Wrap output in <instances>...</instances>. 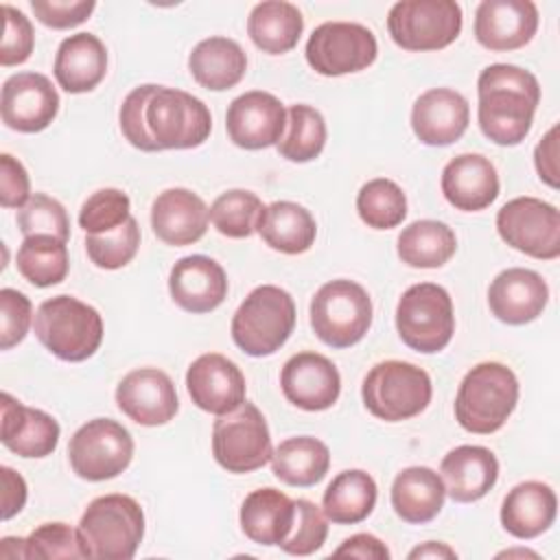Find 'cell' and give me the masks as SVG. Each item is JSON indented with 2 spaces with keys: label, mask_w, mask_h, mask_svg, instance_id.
<instances>
[{
  "label": "cell",
  "mask_w": 560,
  "mask_h": 560,
  "mask_svg": "<svg viewBox=\"0 0 560 560\" xmlns=\"http://www.w3.org/2000/svg\"><path fill=\"white\" fill-rule=\"evenodd\" d=\"M186 389L199 409L223 416L245 402L247 385L234 361L219 352H208L190 363L186 372Z\"/></svg>",
  "instance_id": "obj_19"
},
{
  "label": "cell",
  "mask_w": 560,
  "mask_h": 560,
  "mask_svg": "<svg viewBox=\"0 0 560 560\" xmlns=\"http://www.w3.org/2000/svg\"><path fill=\"white\" fill-rule=\"evenodd\" d=\"M144 122L149 136L164 149H195L210 138L212 116L206 103L184 90L158 85L151 94Z\"/></svg>",
  "instance_id": "obj_10"
},
{
  "label": "cell",
  "mask_w": 560,
  "mask_h": 560,
  "mask_svg": "<svg viewBox=\"0 0 560 560\" xmlns=\"http://www.w3.org/2000/svg\"><path fill=\"white\" fill-rule=\"evenodd\" d=\"M210 210L203 199L188 188H166L151 206L153 234L173 247L192 245L203 238Z\"/></svg>",
  "instance_id": "obj_25"
},
{
  "label": "cell",
  "mask_w": 560,
  "mask_h": 560,
  "mask_svg": "<svg viewBox=\"0 0 560 560\" xmlns=\"http://www.w3.org/2000/svg\"><path fill=\"white\" fill-rule=\"evenodd\" d=\"M133 457L131 433L112 418H94L74 431L68 442V459L77 477L105 481L118 477Z\"/></svg>",
  "instance_id": "obj_12"
},
{
  "label": "cell",
  "mask_w": 560,
  "mask_h": 560,
  "mask_svg": "<svg viewBox=\"0 0 560 560\" xmlns=\"http://www.w3.org/2000/svg\"><path fill=\"white\" fill-rule=\"evenodd\" d=\"M31 199V179L26 168L11 153L0 155V203L2 208H22Z\"/></svg>",
  "instance_id": "obj_51"
},
{
  "label": "cell",
  "mask_w": 560,
  "mask_h": 560,
  "mask_svg": "<svg viewBox=\"0 0 560 560\" xmlns=\"http://www.w3.org/2000/svg\"><path fill=\"white\" fill-rule=\"evenodd\" d=\"M118 409L142 427H160L175 418L179 398L171 376L158 368H138L116 387Z\"/></svg>",
  "instance_id": "obj_17"
},
{
  "label": "cell",
  "mask_w": 560,
  "mask_h": 560,
  "mask_svg": "<svg viewBox=\"0 0 560 560\" xmlns=\"http://www.w3.org/2000/svg\"><path fill=\"white\" fill-rule=\"evenodd\" d=\"M59 112L52 81L39 72H18L2 83V122L20 133L44 131Z\"/></svg>",
  "instance_id": "obj_15"
},
{
  "label": "cell",
  "mask_w": 560,
  "mask_h": 560,
  "mask_svg": "<svg viewBox=\"0 0 560 560\" xmlns=\"http://www.w3.org/2000/svg\"><path fill=\"white\" fill-rule=\"evenodd\" d=\"M376 481L370 472L352 468L343 470L324 490L322 510L337 525H354L365 521L376 505Z\"/></svg>",
  "instance_id": "obj_36"
},
{
  "label": "cell",
  "mask_w": 560,
  "mask_h": 560,
  "mask_svg": "<svg viewBox=\"0 0 560 560\" xmlns=\"http://www.w3.org/2000/svg\"><path fill=\"white\" fill-rule=\"evenodd\" d=\"M470 122L468 101L451 88H431L411 107V129L422 144L448 147L457 142Z\"/></svg>",
  "instance_id": "obj_21"
},
{
  "label": "cell",
  "mask_w": 560,
  "mask_h": 560,
  "mask_svg": "<svg viewBox=\"0 0 560 560\" xmlns=\"http://www.w3.org/2000/svg\"><path fill=\"white\" fill-rule=\"evenodd\" d=\"M85 558L129 560L144 538V512L129 494L96 497L79 521Z\"/></svg>",
  "instance_id": "obj_3"
},
{
  "label": "cell",
  "mask_w": 560,
  "mask_h": 560,
  "mask_svg": "<svg viewBox=\"0 0 560 560\" xmlns=\"http://www.w3.org/2000/svg\"><path fill=\"white\" fill-rule=\"evenodd\" d=\"M131 201L127 192L118 188H101L92 192L81 210H79V225L85 234H105L122 225L131 217Z\"/></svg>",
  "instance_id": "obj_43"
},
{
  "label": "cell",
  "mask_w": 560,
  "mask_h": 560,
  "mask_svg": "<svg viewBox=\"0 0 560 560\" xmlns=\"http://www.w3.org/2000/svg\"><path fill=\"white\" fill-rule=\"evenodd\" d=\"M26 558H85L79 532L66 523H42L24 538Z\"/></svg>",
  "instance_id": "obj_46"
},
{
  "label": "cell",
  "mask_w": 560,
  "mask_h": 560,
  "mask_svg": "<svg viewBox=\"0 0 560 560\" xmlns=\"http://www.w3.org/2000/svg\"><path fill=\"white\" fill-rule=\"evenodd\" d=\"M140 247V228L133 217L105 234H85L88 258L101 269H120L133 260Z\"/></svg>",
  "instance_id": "obj_42"
},
{
  "label": "cell",
  "mask_w": 560,
  "mask_h": 560,
  "mask_svg": "<svg viewBox=\"0 0 560 560\" xmlns=\"http://www.w3.org/2000/svg\"><path fill=\"white\" fill-rule=\"evenodd\" d=\"M212 455L221 468L245 475L271 462V435L262 411L245 400L234 411L223 413L212 427Z\"/></svg>",
  "instance_id": "obj_11"
},
{
  "label": "cell",
  "mask_w": 560,
  "mask_h": 560,
  "mask_svg": "<svg viewBox=\"0 0 560 560\" xmlns=\"http://www.w3.org/2000/svg\"><path fill=\"white\" fill-rule=\"evenodd\" d=\"M304 55L317 74L341 77L370 68L376 61L378 44L363 24L324 22L311 33Z\"/></svg>",
  "instance_id": "obj_13"
},
{
  "label": "cell",
  "mask_w": 560,
  "mask_h": 560,
  "mask_svg": "<svg viewBox=\"0 0 560 560\" xmlns=\"http://www.w3.org/2000/svg\"><path fill=\"white\" fill-rule=\"evenodd\" d=\"M15 265L22 278L33 287L46 289L59 284L66 280L70 269L66 241L46 234L24 236L15 256Z\"/></svg>",
  "instance_id": "obj_38"
},
{
  "label": "cell",
  "mask_w": 560,
  "mask_h": 560,
  "mask_svg": "<svg viewBox=\"0 0 560 560\" xmlns=\"http://www.w3.org/2000/svg\"><path fill=\"white\" fill-rule=\"evenodd\" d=\"M33 317L31 300L22 291L4 287L0 291V348L18 346L26 337Z\"/></svg>",
  "instance_id": "obj_49"
},
{
  "label": "cell",
  "mask_w": 560,
  "mask_h": 560,
  "mask_svg": "<svg viewBox=\"0 0 560 560\" xmlns=\"http://www.w3.org/2000/svg\"><path fill=\"white\" fill-rule=\"evenodd\" d=\"M228 138L247 151L267 149L280 142L287 129V109L269 92L252 90L236 96L225 114Z\"/></svg>",
  "instance_id": "obj_16"
},
{
  "label": "cell",
  "mask_w": 560,
  "mask_h": 560,
  "mask_svg": "<svg viewBox=\"0 0 560 560\" xmlns=\"http://www.w3.org/2000/svg\"><path fill=\"white\" fill-rule=\"evenodd\" d=\"M416 558H457V553L446 542L429 540V542L409 551V560H416Z\"/></svg>",
  "instance_id": "obj_55"
},
{
  "label": "cell",
  "mask_w": 560,
  "mask_h": 560,
  "mask_svg": "<svg viewBox=\"0 0 560 560\" xmlns=\"http://www.w3.org/2000/svg\"><path fill=\"white\" fill-rule=\"evenodd\" d=\"M518 402L516 374L499 363L483 361L466 372L455 396V420L477 435L499 431Z\"/></svg>",
  "instance_id": "obj_2"
},
{
  "label": "cell",
  "mask_w": 560,
  "mask_h": 560,
  "mask_svg": "<svg viewBox=\"0 0 560 560\" xmlns=\"http://www.w3.org/2000/svg\"><path fill=\"white\" fill-rule=\"evenodd\" d=\"M392 508L405 523L422 525L433 521L444 508L446 488L440 477L429 466L402 468L392 483Z\"/></svg>",
  "instance_id": "obj_30"
},
{
  "label": "cell",
  "mask_w": 560,
  "mask_h": 560,
  "mask_svg": "<svg viewBox=\"0 0 560 560\" xmlns=\"http://www.w3.org/2000/svg\"><path fill=\"white\" fill-rule=\"evenodd\" d=\"M188 70L201 88L223 92L238 85L245 77L247 55L230 37H208L188 55Z\"/></svg>",
  "instance_id": "obj_32"
},
{
  "label": "cell",
  "mask_w": 560,
  "mask_h": 560,
  "mask_svg": "<svg viewBox=\"0 0 560 560\" xmlns=\"http://www.w3.org/2000/svg\"><path fill=\"white\" fill-rule=\"evenodd\" d=\"M440 477L453 501L472 503L486 497L497 483L499 462L486 446L462 444L444 455Z\"/></svg>",
  "instance_id": "obj_27"
},
{
  "label": "cell",
  "mask_w": 560,
  "mask_h": 560,
  "mask_svg": "<svg viewBox=\"0 0 560 560\" xmlns=\"http://www.w3.org/2000/svg\"><path fill=\"white\" fill-rule=\"evenodd\" d=\"M499 556H532V558H536V553L534 551H523V549H516V551H501Z\"/></svg>",
  "instance_id": "obj_57"
},
{
  "label": "cell",
  "mask_w": 560,
  "mask_h": 560,
  "mask_svg": "<svg viewBox=\"0 0 560 560\" xmlns=\"http://www.w3.org/2000/svg\"><path fill=\"white\" fill-rule=\"evenodd\" d=\"M335 558H361V560H389V549L372 534H354L346 538L335 551Z\"/></svg>",
  "instance_id": "obj_53"
},
{
  "label": "cell",
  "mask_w": 560,
  "mask_h": 560,
  "mask_svg": "<svg viewBox=\"0 0 560 560\" xmlns=\"http://www.w3.org/2000/svg\"><path fill=\"white\" fill-rule=\"evenodd\" d=\"M33 330L50 354L70 363L90 359L103 341L98 311L72 295L44 300L35 311Z\"/></svg>",
  "instance_id": "obj_4"
},
{
  "label": "cell",
  "mask_w": 560,
  "mask_h": 560,
  "mask_svg": "<svg viewBox=\"0 0 560 560\" xmlns=\"http://www.w3.org/2000/svg\"><path fill=\"white\" fill-rule=\"evenodd\" d=\"M2 15H4V35L0 46V63L4 68L20 66L33 52V46H35L33 26L28 18L11 4H2Z\"/></svg>",
  "instance_id": "obj_48"
},
{
  "label": "cell",
  "mask_w": 560,
  "mask_h": 560,
  "mask_svg": "<svg viewBox=\"0 0 560 560\" xmlns=\"http://www.w3.org/2000/svg\"><path fill=\"white\" fill-rule=\"evenodd\" d=\"M168 291L179 308L188 313H210L228 298V276L210 256H184L171 267Z\"/></svg>",
  "instance_id": "obj_23"
},
{
  "label": "cell",
  "mask_w": 560,
  "mask_h": 560,
  "mask_svg": "<svg viewBox=\"0 0 560 560\" xmlns=\"http://www.w3.org/2000/svg\"><path fill=\"white\" fill-rule=\"evenodd\" d=\"M280 387L291 405L304 411H324L337 402L341 376L328 357L304 350L282 365Z\"/></svg>",
  "instance_id": "obj_18"
},
{
  "label": "cell",
  "mask_w": 560,
  "mask_h": 560,
  "mask_svg": "<svg viewBox=\"0 0 560 560\" xmlns=\"http://www.w3.org/2000/svg\"><path fill=\"white\" fill-rule=\"evenodd\" d=\"M556 512L558 499L551 486L542 481H521L501 503V525L514 538L529 540L553 525Z\"/></svg>",
  "instance_id": "obj_29"
},
{
  "label": "cell",
  "mask_w": 560,
  "mask_h": 560,
  "mask_svg": "<svg viewBox=\"0 0 560 560\" xmlns=\"http://www.w3.org/2000/svg\"><path fill=\"white\" fill-rule=\"evenodd\" d=\"M304 31L300 9L284 0L258 2L247 18V35L256 48L267 55H284L293 50Z\"/></svg>",
  "instance_id": "obj_34"
},
{
  "label": "cell",
  "mask_w": 560,
  "mask_h": 560,
  "mask_svg": "<svg viewBox=\"0 0 560 560\" xmlns=\"http://www.w3.org/2000/svg\"><path fill=\"white\" fill-rule=\"evenodd\" d=\"M538 31V9L529 0H483L475 11V39L508 52L527 46Z\"/></svg>",
  "instance_id": "obj_20"
},
{
  "label": "cell",
  "mask_w": 560,
  "mask_h": 560,
  "mask_svg": "<svg viewBox=\"0 0 560 560\" xmlns=\"http://www.w3.org/2000/svg\"><path fill=\"white\" fill-rule=\"evenodd\" d=\"M311 326L330 348L359 343L372 326V300L354 280H330L311 300Z\"/></svg>",
  "instance_id": "obj_7"
},
{
  "label": "cell",
  "mask_w": 560,
  "mask_h": 560,
  "mask_svg": "<svg viewBox=\"0 0 560 560\" xmlns=\"http://www.w3.org/2000/svg\"><path fill=\"white\" fill-rule=\"evenodd\" d=\"M396 249L400 260L409 267L438 269L453 258L457 249V238L446 223L420 219L402 228Z\"/></svg>",
  "instance_id": "obj_37"
},
{
  "label": "cell",
  "mask_w": 560,
  "mask_h": 560,
  "mask_svg": "<svg viewBox=\"0 0 560 560\" xmlns=\"http://www.w3.org/2000/svg\"><path fill=\"white\" fill-rule=\"evenodd\" d=\"M326 144V120L324 116L304 103L291 105L287 109V129L276 144L278 153L289 162H311Z\"/></svg>",
  "instance_id": "obj_39"
},
{
  "label": "cell",
  "mask_w": 560,
  "mask_h": 560,
  "mask_svg": "<svg viewBox=\"0 0 560 560\" xmlns=\"http://www.w3.org/2000/svg\"><path fill=\"white\" fill-rule=\"evenodd\" d=\"M549 302V287L538 271L510 267L501 271L488 289L492 315L510 326H523L542 315Z\"/></svg>",
  "instance_id": "obj_22"
},
{
  "label": "cell",
  "mask_w": 560,
  "mask_h": 560,
  "mask_svg": "<svg viewBox=\"0 0 560 560\" xmlns=\"http://www.w3.org/2000/svg\"><path fill=\"white\" fill-rule=\"evenodd\" d=\"M295 328V302L276 284L256 287L232 317V339L249 357L278 352Z\"/></svg>",
  "instance_id": "obj_5"
},
{
  "label": "cell",
  "mask_w": 560,
  "mask_h": 560,
  "mask_svg": "<svg viewBox=\"0 0 560 560\" xmlns=\"http://www.w3.org/2000/svg\"><path fill=\"white\" fill-rule=\"evenodd\" d=\"M328 536V518L324 510H319L308 499L295 501V518L289 536L278 545L282 551L291 556H311L326 542Z\"/></svg>",
  "instance_id": "obj_45"
},
{
  "label": "cell",
  "mask_w": 560,
  "mask_h": 560,
  "mask_svg": "<svg viewBox=\"0 0 560 560\" xmlns=\"http://www.w3.org/2000/svg\"><path fill=\"white\" fill-rule=\"evenodd\" d=\"M499 236L516 252L538 260L560 256V212L538 197H514L497 212Z\"/></svg>",
  "instance_id": "obj_14"
},
{
  "label": "cell",
  "mask_w": 560,
  "mask_h": 560,
  "mask_svg": "<svg viewBox=\"0 0 560 560\" xmlns=\"http://www.w3.org/2000/svg\"><path fill=\"white\" fill-rule=\"evenodd\" d=\"M155 88H158L155 83H144V85L133 88L125 96V101L120 105V114H118L120 131L127 138V142L147 153L160 151L158 144L153 142V138L149 136V129L144 122V109H147V103H149L151 94L155 92Z\"/></svg>",
  "instance_id": "obj_47"
},
{
  "label": "cell",
  "mask_w": 560,
  "mask_h": 560,
  "mask_svg": "<svg viewBox=\"0 0 560 560\" xmlns=\"http://www.w3.org/2000/svg\"><path fill=\"white\" fill-rule=\"evenodd\" d=\"M35 18L55 31H66L83 24L96 9L94 0H33Z\"/></svg>",
  "instance_id": "obj_50"
},
{
  "label": "cell",
  "mask_w": 560,
  "mask_h": 560,
  "mask_svg": "<svg viewBox=\"0 0 560 560\" xmlns=\"http://www.w3.org/2000/svg\"><path fill=\"white\" fill-rule=\"evenodd\" d=\"M0 479H2V518L9 521L22 512L28 490H26L24 477L9 466L0 468Z\"/></svg>",
  "instance_id": "obj_54"
},
{
  "label": "cell",
  "mask_w": 560,
  "mask_h": 560,
  "mask_svg": "<svg viewBox=\"0 0 560 560\" xmlns=\"http://www.w3.org/2000/svg\"><path fill=\"white\" fill-rule=\"evenodd\" d=\"M387 31L402 50H442L462 33V7L455 0H400L387 13Z\"/></svg>",
  "instance_id": "obj_9"
},
{
  "label": "cell",
  "mask_w": 560,
  "mask_h": 560,
  "mask_svg": "<svg viewBox=\"0 0 560 560\" xmlns=\"http://www.w3.org/2000/svg\"><path fill=\"white\" fill-rule=\"evenodd\" d=\"M262 210L265 206L256 192L232 188L214 199L210 206V221L217 232L228 238H247L258 230Z\"/></svg>",
  "instance_id": "obj_41"
},
{
  "label": "cell",
  "mask_w": 560,
  "mask_h": 560,
  "mask_svg": "<svg viewBox=\"0 0 560 560\" xmlns=\"http://www.w3.org/2000/svg\"><path fill=\"white\" fill-rule=\"evenodd\" d=\"M52 72L68 94L92 92L105 79L107 48L92 33H74L59 44Z\"/></svg>",
  "instance_id": "obj_28"
},
{
  "label": "cell",
  "mask_w": 560,
  "mask_h": 560,
  "mask_svg": "<svg viewBox=\"0 0 560 560\" xmlns=\"http://www.w3.org/2000/svg\"><path fill=\"white\" fill-rule=\"evenodd\" d=\"M256 232L267 247L293 256L311 249L317 236V223L304 206L295 201H273L265 206Z\"/></svg>",
  "instance_id": "obj_33"
},
{
  "label": "cell",
  "mask_w": 560,
  "mask_h": 560,
  "mask_svg": "<svg viewBox=\"0 0 560 560\" xmlns=\"http://www.w3.org/2000/svg\"><path fill=\"white\" fill-rule=\"evenodd\" d=\"M2 420H0V440L2 444L20 457L42 459L48 457L59 442V424L57 420L35 407H26L15 400L11 394H2L0 398Z\"/></svg>",
  "instance_id": "obj_24"
},
{
  "label": "cell",
  "mask_w": 560,
  "mask_h": 560,
  "mask_svg": "<svg viewBox=\"0 0 560 560\" xmlns=\"http://www.w3.org/2000/svg\"><path fill=\"white\" fill-rule=\"evenodd\" d=\"M431 376L407 361H381L363 378L365 409L385 422H402L422 413L431 402Z\"/></svg>",
  "instance_id": "obj_6"
},
{
  "label": "cell",
  "mask_w": 560,
  "mask_h": 560,
  "mask_svg": "<svg viewBox=\"0 0 560 560\" xmlns=\"http://www.w3.org/2000/svg\"><path fill=\"white\" fill-rule=\"evenodd\" d=\"M330 468L328 446L311 435L280 442L271 455V472L287 486L308 488L319 483Z\"/></svg>",
  "instance_id": "obj_35"
},
{
  "label": "cell",
  "mask_w": 560,
  "mask_h": 560,
  "mask_svg": "<svg viewBox=\"0 0 560 560\" xmlns=\"http://www.w3.org/2000/svg\"><path fill=\"white\" fill-rule=\"evenodd\" d=\"M0 558H26L24 538L4 536V538L0 540Z\"/></svg>",
  "instance_id": "obj_56"
},
{
  "label": "cell",
  "mask_w": 560,
  "mask_h": 560,
  "mask_svg": "<svg viewBox=\"0 0 560 560\" xmlns=\"http://www.w3.org/2000/svg\"><path fill=\"white\" fill-rule=\"evenodd\" d=\"M444 199L464 212L486 210L499 197V175L494 164L481 153H462L442 171Z\"/></svg>",
  "instance_id": "obj_26"
},
{
  "label": "cell",
  "mask_w": 560,
  "mask_h": 560,
  "mask_svg": "<svg viewBox=\"0 0 560 560\" xmlns=\"http://www.w3.org/2000/svg\"><path fill=\"white\" fill-rule=\"evenodd\" d=\"M295 518V501L276 488H258L249 492L241 505V529L258 545L273 547L280 545Z\"/></svg>",
  "instance_id": "obj_31"
},
{
  "label": "cell",
  "mask_w": 560,
  "mask_h": 560,
  "mask_svg": "<svg viewBox=\"0 0 560 560\" xmlns=\"http://www.w3.org/2000/svg\"><path fill=\"white\" fill-rule=\"evenodd\" d=\"M534 166L538 177L551 186L558 188V125H553L536 144L534 149Z\"/></svg>",
  "instance_id": "obj_52"
},
{
  "label": "cell",
  "mask_w": 560,
  "mask_h": 560,
  "mask_svg": "<svg viewBox=\"0 0 560 560\" xmlns=\"http://www.w3.org/2000/svg\"><path fill=\"white\" fill-rule=\"evenodd\" d=\"M18 228L24 236L46 234L66 243L70 238V221L66 208L44 192L31 195L26 206L18 210Z\"/></svg>",
  "instance_id": "obj_44"
},
{
  "label": "cell",
  "mask_w": 560,
  "mask_h": 560,
  "mask_svg": "<svg viewBox=\"0 0 560 560\" xmlns=\"http://www.w3.org/2000/svg\"><path fill=\"white\" fill-rule=\"evenodd\" d=\"M477 120L481 133L499 147H516L532 129L540 103L538 79L512 63H492L477 79Z\"/></svg>",
  "instance_id": "obj_1"
},
{
  "label": "cell",
  "mask_w": 560,
  "mask_h": 560,
  "mask_svg": "<svg viewBox=\"0 0 560 560\" xmlns=\"http://www.w3.org/2000/svg\"><path fill=\"white\" fill-rule=\"evenodd\" d=\"M357 212L368 228L392 230L407 217V197L396 182L376 177L361 186L357 195Z\"/></svg>",
  "instance_id": "obj_40"
},
{
  "label": "cell",
  "mask_w": 560,
  "mask_h": 560,
  "mask_svg": "<svg viewBox=\"0 0 560 560\" xmlns=\"http://www.w3.org/2000/svg\"><path fill=\"white\" fill-rule=\"evenodd\" d=\"M396 330L402 343L416 352L433 354L444 350L455 332L448 291L435 282L409 287L396 306Z\"/></svg>",
  "instance_id": "obj_8"
}]
</instances>
